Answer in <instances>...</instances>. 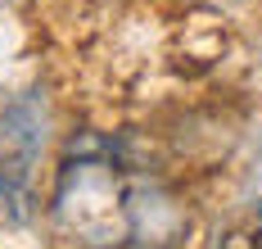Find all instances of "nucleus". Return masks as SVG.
I'll return each instance as SVG.
<instances>
[{"label":"nucleus","mask_w":262,"mask_h":249,"mask_svg":"<svg viewBox=\"0 0 262 249\" xmlns=\"http://www.w3.org/2000/svg\"><path fill=\"white\" fill-rule=\"evenodd\" d=\"M258 213H262V209H258Z\"/></svg>","instance_id":"nucleus-3"},{"label":"nucleus","mask_w":262,"mask_h":249,"mask_svg":"<svg viewBox=\"0 0 262 249\" xmlns=\"http://www.w3.org/2000/svg\"><path fill=\"white\" fill-rule=\"evenodd\" d=\"M54 222L81 249H181L190 213L163 181L108 154H73L54 186Z\"/></svg>","instance_id":"nucleus-1"},{"label":"nucleus","mask_w":262,"mask_h":249,"mask_svg":"<svg viewBox=\"0 0 262 249\" xmlns=\"http://www.w3.org/2000/svg\"><path fill=\"white\" fill-rule=\"evenodd\" d=\"M222 249H262V213L253 222H244V226H231L222 236Z\"/></svg>","instance_id":"nucleus-2"}]
</instances>
